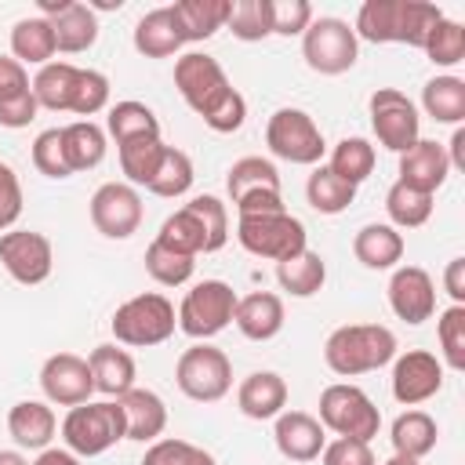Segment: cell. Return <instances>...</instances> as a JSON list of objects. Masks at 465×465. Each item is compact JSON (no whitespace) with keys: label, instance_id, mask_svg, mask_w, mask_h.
I'll return each instance as SVG.
<instances>
[{"label":"cell","instance_id":"6da1fadb","mask_svg":"<svg viewBox=\"0 0 465 465\" xmlns=\"http://www.w3.org/2000/svg\"><path fill=\"white\" fill-rule=\"evenodd\" d=\"M174 87L185 98V105L218 134L240 131L247 120V102L243 94L229 84L225 69L218 65V58L189 51L174 62Z\"/></svg>","mask_w":465,"mask_h":465},{"label":"cell","instance_id":"7a4b0ae2","mask_svg":"<svg viewBox=\"0 0 465 465\" xmlns=\"http://www.w3.org/2000/svg\"><path fill=\"white\" fill-rule=\"evenodd\" d=\"M443 18V11L429 0H367L356 15V40L371 44H407L421 47L425 33Z\"/></svg>","mask_w":465,"mask_h":465},{"label":"cell","instance_id":"3957f363","mask_svg":"<svg viewBox=\"0 0 465 465\" xmlns=\"http://www.w3.org/2000/svg\"><path fill=\"white\" fill-rule=\"evenodd\" d=\"M160 243L182 251V254H211L218 247H225L229 240V214H225V203L218 196H193L185 207H178L174 214L163 218L160 232H156Z\"/></svg>","mask_w":465,"mask_h":465},{"label":"cell","instance_id":"277c9868","mask_svg":"<svg viewBox=\"0 0 465 465\" xmlns=\"http://www.w3.org/2000/svg\"><path fill=\"white\" fill-rule=\"evenodd\" d=\"M396 356V334L381 323H345L323 341V360L334 374L356 378L385 367Z\"/></svg>","mask_w":465,"mask_h":465},{"label":"cell","instance_id":"5b68a950","mask_svg":"<svg viewBox=\"0 0 465 465\" xmlns=\"http://www.w3.org/2000/svg\"><path fill=\"white\" fill-rule=\"evenodd\" d=\"M109 327H113V338H116L120 345L149 349V345H160V341H167V338L174 334L178 312H174V305L167 302V294L145 291V294L127 298V302L113 312Z\"/></svg>","mask_w":465,"mask_h":465},{"label":"cell","instance_id":"8992f818","mask_svg":"<svg viewBox=\"0 0 465 465\" xmlns=\"http://www.w3.org/2000/svg\"><path fill=\"white\" fill-rule=\"evenodd\" d=\"M62 440H65V450H73L76 458L105 454L109 447L127 440V425H124L120 403L116 400H102V403L87 400L80 407H69V414L62 421Z\"/></svg>","mask_w":465,"mask_h":465},{"label":"cell","instance_id":"52a82bcc","mask_svg":"<svg viewBox=\"0 0 465 465\" xmlns=\"http://www.w3.org/2000/svg\"><path fill=\"white\" fill-rule=\"evenodd\" d=\"M320 425L331 429L334 436H349V440H363L371 443L381 429V414L374 407V400L349 381H334L320 392Z\"/></svg>","mask_w":465,"mask_h":465},{"label":"cell","instance_id":"ba28073f","mask_svg":"<svg viewBox=\"0 0 465 465\" xmlns=\"http://www.w3.org/2000/svg\"><path fill=\"white\" fill-rule=\"evenodd\" d=\"M356 54H360V40L352 25L341 18H331V15L312 18L309 29L302 33V58L320 76L349 73L356 65Z\"/></svg>","mask_w":465,"mask_h":465},{"label":"cell","instance_id":"9c48e42d","mask_svg":"<svg viewBox=\"0 0 465 465\" xmlns=\"http://www.w3.org/2000/svg\"><path fill=\"white\" fill-rule=\"evenodd\" d=\"M265 145L272 156H280L287 163H302V167L320 163L327 153V142H323V131L316 127V120L305 109H291V105H283L269 116Z\"/></svg>","mask_w":465,"mask_h":465},{"label":"cell","instance_id":"30bf717a","mask_svg":"<svg viewBox=\"0 0 465 465\" xmlns=\"http://www.w3.org/2000/svg\"><path fill=\"white\" fill-rule=\"evenodd\" d=\"M236 240L247 254L254 258H269V262H283L298 251H305V225L287 214V211H272V214H243L236 222Z\"/></svg>","mask_w":465,"mask_h":465},{"label":"cell","instance_id":"8fae6325","mask_svg":"<svg viewBox=\"0 0 465 465\" xmlns=\"http://www.w3.org/2000/svg\"><path fill=\"white\" fill-rule=\"evenodd\" d=\"M232 312H236V291L225 280H200L185 291L178 305V327L189 338L207 341L232 323Z\"/></svg>","mask_w":465,"mask_h":465},{"label":"cell","instance_id":"7c38bea8","mask_svg":"<svg viewBox=\"0 0 465 465\" xmlns=\"http://www.w3.org/2000/svg\"><path fill=\"white\" fill-rule=\"evenodd\" d=\"M174 381L189 400L214 403L232 389V363H229V356L222 349H214L207 341H196L178 356Z\"/></svg>","mask_w":465,"mask_h":465},{"label":"cell","instance_id":"4fadbf2b","mask_svg":"<svg viewBox=\"0 0 465 465\" xmlns=\"http://www.w3.org/2000/svg\"><path fill=\"white\" fill-rule=\"evenodd\" d=\"M371 127L374 138L389 149V153H407L418 138H421V116L414 109V102L396 91V87H378L371 94Z\"/></svg>","mask_w":465,"mask_h":465},{"label":"cell","instance_id":"5bb4252c","mask_svg":"<svg viewBox=\"0 0 465 465\" xmlns=\"http://www.w3.org/2000/svg\"><path fill=\"white\" fill-rule=\"evenodd\" d=\"M0 265L7 269L11 280H18L25 287L44 283L51 276V265H54L51 240L44 232H33V229H7L0 236Z\"/></svg>","mask_w":465,"mask_h":465},{"label":"cell","instance_id":"9a60e30c","mask_svg":"<svg viewBox=\"0 0 465 465\" xmlns=\"http://www.w3.org/2000/svg\"><path fill=\"white\" fill-rule=\"evenodd\" d=\"M91 222L109 240H127L142 225V196L127 182H105L91 196Z\"/></svg>","mask_w":465,"mask_h":465},{"label":"cell","instance_id":"2e32d148","mask_svg":"<svg viewBox=\"0 0 465 465\" xmlns=\"http://www.w3.org/2000/svg\"><path fill=\"white\" fill-rule=\"evenodd\" d=\"M40 389L58 407H80L94 392V378L84 356L76 352H54L40 367Z\"/></svg>","mask_w":465,"mask_h":465},{"label":"cell","instance_id":"e0dca14e","mask_svg":"<svg viewBox=\"0 0 465 465\" xmlns=\"http://www.w3.org/2000/svg\"><path fill=\"white\" fill-rule=\"evenodd\" d=\"M443 389V363L425 349H407L392 363V396L403 407H418Z\"/></svg>","mask_w":465,"mask_h":465},{"label":"cell","instance_id":"ac0fdd59","mask_svg":"<svg viewBox=\"0 0 465 465\" xmlns=\"http://www.w3.org/2000/svg\"><path fill=\"white\" fill-rule=\"evenodd\" d=\"M40 11L51 22L54 47L62 54H80V51L94 47L98 18H94L91 4H80V0H40Z\"/></svg>","mask_w":465,"mask_h":465},{"label":"cell","instance_id":"d6986e66","mask_svg":"<svg viewBox=\"0 0 465 465\" xmlns=\"http://www.w3.org/2000/svg\"><path fill=\"white\" fill-rule=\"evenodd\" d=\"M389 309L403 323H425L436 312V283L421 265H400L389 280Z\"/></svg>","mask_w":465,"mask_h":465},{"label":"cell","instance_id":"ffe728a7","mask_svg":"<svg viewBox=\"0 0 465 465\" xmlns=\"http://www.w3.org/2000/svg\"><path fill=\"white\" fill-rule=\"evenodd\" d=\"M272 440H276V450L287 458V461H316L323 443H327V429L320 425V418L305 414V411H280L276 414V429H272Z\"/></svg>","mask_w":465,"mask_h":465},{"label":"cell","instance_id":"44dd1931","mask_svg":"<svg viewBox=\"0 0 465 465\" xmlns=\"http://www.w3.org/2000/svg\"><path fill=\"white\" fill-rule=\"evenodd\" d=\"M450 174V160H447V145L432 142V138H418L407 153H400V178L403 185L418 189V193H436Z\"/></svg>","mask_w":465,"mask_h":465},{"label":"cell","instance_id":"7402d4cb","mask_svg":"<svg viewBox=\"0 0 465 465\" xmlns=\"http://www.w3.org/2000/svg\"><path fill=\"white\" fill-rule=\"evenodd\" d=\"M232 323L240 327L243 338L251 341H269L283 331V302L272 291H251L243 298H236V312Z\"/></svg>","mask_w":465,"mask_h":465},{"label":"cell","instance_id":"603a6c76","mask_svg":"<svg viewBox=\"0 0 465 465\" xmlns=\"http://www.w3.org/2000/svg\"><path fill=\"white\" fill-rule=\"evenodd\" d=\"M120 411H124V425H127V440H138V443H153L160 440V432L167 429V407L163 400L153 392V389H127L120 400Z\"/></svg>","mask_w":465,"mask_h":465},{"label":"cell","instance_id":"cb8c5ba5","mask_svg":"<svg viewBox=\"0 0 465 465\" xmlns=\"http://www.w3.org/2000/svg\"><path fill=\"white\" fill-rule=\"evenodd\" d=\"M229 7H232V0H178V4H171V18H174L182 44H196V40H207L218 29H225Z\"/></svg>","mask_w":465,"mask_h":465},{"label":"cell","instance_id":"d4e9b609","mask_svg":"<svg viewBox=\"0 0 465 465\" xmlns=\"http://www.w3.org/2000/svg\"><path fill=\"white\" fill-rule=\"evenodd\" d=\"M54 429H58V418L44 400H18L7 411V432L18 447L47 450V443L54 440Z\"/></svg>","mask_w":465,"mask_h":465},{"label":"cell","instance_id":"484cf974","mask_svg":"<svg viewBox=\"0 0 465 465\" xmlns=\"http://www.w3.org/2000/svg\"><path fill=\"white\" fill-rule=\"evenodd\" d=\"M236 403L247 418L254 421H265V418H276L283 407H287V381L276 374V371H254L240 381L236 389Z\"/></svg>","mask_w":465,"mask_h":465},{"label":"cell","instance_id":"4316f807","mask_svg":"<svg viewBox=\"0 0 465 465\" xmlns=\"http://www.w3.org/2000/svg\"><path fill=\"white\" fill-rule=\"evenodd\" d=\"M87 367H91V378H94V392H105V396H124L127 389H134V360L127 349H116V345H94L91 356H87Z\"/></svg>","mask_w":465,"mask_h":465},{"label":"cell","instance_id":"83f0119b","mask_svg":"<svg viewBox=\"0 0 465 465\" xmlns=\"http://www.w3.org/2000/svg\"><path fill=\"white\" fill-rule=\"evenodd\" d=\"M352 254L367 269H392L403 258V236L389 222H371L352 236Z\"/></svg>","mask_w":465,"mask_h":465},{"label":"cell","instance_id":"f1b7e54d","mask_svg":"<svg viewBox=\"0 0 465 465\" xmlns=\"http://www.w3.org/2000/svg\"><path fill=\"white\" fill-rule=\"evenodd\" d=\"M392 454H403V458H414L421 461L425 454L436 450V440H440V429H436V418L425 414V411H403L396 421H392Z\"/></svg>","mask_w":465,"mask_h":465},{"label":"cell","instance_id":"f546056e","mask_svg":"<svg viewBox=\"0 0 465 465\" xmlns=\"http://www.w3.org/2000/svg\"><path fill=\"white\" fill-rule=\"evenodd\" d=\"M76 76H80V65H73V62H47V65H40V73L33 76L29 91H33V98H36L40 109L69 113L73 91H76Z\"/></svg>","mask_w":465,"mask_h":465},{"label":"cell","instance_id":"4dcf8cb0","mask_svg":"<svg viewBox=\"0 0 465 465\" xmlns=\"http://www.w3.org/2000/svg\"><path fill=\"white\" fill-rule=\"evenodd\" d=\"M54 33H51V22L44 15H33V18H18L15 29H11V58L15 62H29V65H47L54 58Z\"/></svg>","mask_w":465,"mask_h":465},{"label":"cell","instance_id":"1f68e13d","mask_svg":"<svg viewBox=\"0 0 465 465\" xmlns=\"http://www.w3.org/2000/svg\"><path fill=\"white\" fill-rule=\"evenodd\" d=\"M62 145H65V160L69 171H91L105 160V131L94 120H73L62 127Z\"/></svg>","mask_w":465,"mask_h":465},{"label":"cell","instance_id":"d6a6232c","mask_svg":"<svg viewBox=\"0 0 465 465\" xmlns=\"http://www.w3.org/2000/svg\"><path fill=\"white\" fill-rule=\"evenodd\" d=\"M327 280V265L316 251H298L283 262H276V283L294 298H312Z\"/></svg>","mask_w":465,"mask_h":465},{"label":"cell","instance_id":"836d02e7","mask_svg":"<svg viewBox=\"0 0 465 465\" xmlns=\"http://www.w3.org/2000/svg\"><path fill=\"white\" fill-rule=\"evenodd\" d=\"M134 47L145 58H171V54H178L182 36L174 29L171 7H156V11H149V15L138 18V25H134Z\"/></svg>","mask_w":465,"mask_h":465},{"label":"cell","instance_id":"e575fe53","mask_svg":"<svg viewBox=\"0 0 465 465\" xmlns=\"http://www.w3.org/2000/svg\"><path fill=\"white\" fill-rule=\"evenodd\" d=\"M116 153H120V171L127 174V185H145L149 189V182H153L167 145H163L160 134H142V138L120 142Z\"/></svg>","mask_w":465,"mask_h":465},{"label":"cell","instance_id":"d590c367","mask_svg":"<svg viewBox=\"0 0 465 465\" xmlns=\"http://www.w3.org/2000/svg\"><path fill=\"white\" fill-rule=\"evenodd\" d=\"M225 189H229L232 203H240L243 196H254V193H280V171L265 156H243L229 167Z\"/></svg>","mask_w":465,"mask_h":465},{"label":"cell","instance_id":"8d00e7d4","mask_svg":"<svg viewBox=\"0 0 465 465\" xmlns=\"http://www.w3.org/2000/svg\"><path fill=\"white\" fill-rule=\"evenodd\" d=\"M421 105L436 124H461L465 120V80L432 76L421 87Z\"/></svg>","mask_w":465,"mask_h":465},{"label":"cell","instance_id":"74e56055","mask_svg":"<svg viewBox=\"0 0 465 465\" xmlns=\"http://www.w3.org/2000/svg\"><path fill=\"white\" fill-rule=\"evenodd\" d=\"M305 200H309V207L320 211V214H341V211L356 200V185L341 182L331 167L320 163V167L309 174V182H305Z\"/></svg>","mask_w":465,"mask_h":465},{"label":"cell","instance_id":"f35d334b","mask_svg":"<svg viewBox=\"0 0 465 465\" xmlns=\"http://www.w3.org/2000/svg\"><path fill=\"white\" fill-rule=\"evenodd\" d=\"M225 29L243 44H258L272 36V0H236L229 7Z\"/></svg>","mask_w":465,"mask_h":465},{"label":"cell","instance_id":"ab89813d","mask_svg":"<svg viewBox=\"0 0 465 465\" xmlns=\"http://www.w3.org/2000/svg\"><path fill=\"white\" fill-rule=\"evenodd\" d=\"M385 211L392 218V229H418L432 214V196L418 193V189H411L403 182H392L389 193H385Z\"/></svg>","mask_w":465,"mask_h":465},{"label":"cell","instance_id":"60d3db41","mask_svg":"<svg viewBox=\"0 0 465 465\" xmlns=\"http://www.w3.org/2000/svg\"><path fill=\"white\" fill-rule=\"evenodd\" d=\"M193 269H196V258L193 254H182V251H174V247H167L160 240H153L145 247V272L160 287H182V283H189Z\"/></svg>","mask_w":465,"mask_h":465},{"label":"cell","instance_id":"b9f144b4","mask_svg":"<svg viewBox=\"0 0 465 465\" xmlns=\"http://www.w3.org/2000/svg\"><path fill=\"white\" fill-rule=\"evenodd\" d=\"M341 182L349 185H360L371 178L374 171V145L367 138H341L334 149H331V163H327Z\"/></svg>","mask_w":465,"mask_h":465},{"label":"cell","instance_id":"7bdbcfd3","mask_svg":"<svg viewBox=\"0 0 465 465\" xmlns=\"http://www.w3.org/2000/svg\"><path fill=\"white\" fill-rule=\"evenodd\" d=\"M105 127H109V134L116 138V145H120V142H127V138L160 134V120H156V113H153L145 102H134V98L116 102V105L109 109Z\"/></svg>","mask_w":465,"mask_h":465},{"label":"cell","instance_id":"ee69618b","mask_svg":"<svg viewBox=\"0 0 465 465\" xmlns=\"http://www.w3.org/2000/svg\"><path fill=\"white\" fill-rule=\"evenodd\" d=\"M421 51L429 54L432 65H458V62L465 58V29H461V22H454V18L443 15V18L425 33Z\"/></svg>","mask_w":465,"mask_h":465},{"label":"cell","instance_id":"f6af8a7d","mask_svg":"<svg viewBox=\"0 0 465 465\" xmlns=\"http://www.w3.org/2000/svg\"><path fill=\"white\" fill-rule=\"evenodd\" d=\"M193 178H196V174H193V160H189L182 149L167 145V153H163V160H160V167H156V174H153V182H149V193L174 200V196L189 193Z\"/></svg>","mask_w":465,"mask_h":465},{"label":"cell","instance_id":"bcb514c9","mask_svg":"<svg viewBox=\"0 0 465 465\" xmlns=\"http://www.w3.org/2000/svg\"><path fill=\"white\" fill-rule=\"evenodd\" d=\"M436 338L443 363L454 371H465V305H450L436 320Z\"/></svg>","mask_w":465,"mask_h":465},{"label":"cell","instance_id":"7dc6e473","mask_svg":"<svg viewBox=\"0 0 465 465\" xmlns=\"http://www.w3.org/2000/svg\"><path fill=\"white\" fill-rule=\"evenodd\" d=\"M142 465H214V458L189 440H153Z\"/></svg>","mask_w":465,"mask_h":465},{"label":"cell","instance_id":"c3c4849f","mask_svg":"<svg viewBox=\"0 0 465 465\" xmlns=\"http://www.w3.org/2000/svg\"><path fill=\"white\" fill-rule=\"evenodd\" d=\"M105 105H109V80H105V73H98V69H80L69 113H76V116H87V120H91V116H94V113H102Z\"/></svg>","mask_w":465,"mask_h":465},{"label":"cell","instance_id":"681fc988","mask_svg":"<svg viewBox=\"0 0 465 465\" xmlns=\"http://www.w3.org/2000/svg\"><path fill=\"white\" fill-rule=\"evenodd\" d=\"M33 167L47 178H69V160H65V145H62V127H47L36 134L33 142Z\"/></svg>","mask_w":465,"mask_h":465},{"label":"cell","instance_id":"f907efd6","mask_svg":"<svg viewBox=\"0 0 465 465\" xmlns=\"http://www.w3.org/2000/svg\"><path fill=\"white\" fill-rule=\"evenodd\" d=\"M312 22L309 0H272V33L280 36H298Z\"/></svg>","mask_w":465,"mask_h":465},{"label":"cell","instance_id":"816d5d0a","mask_svg":"<svg viewBox=\"0 0 465 465\" xmlns=\"http://www.w3.org/2000/svg\"><path fill=\"white\" fill-rule=\"evenodd\" d=\"M320 458H323V465H378L374 454H371V443L349 440V436H338V440L323 443Z\"/></svg>","mask_w":465,"mask_h":465},{"label":"cell","instance_id":"f5cc1de1","mask_svg":"<svg viewBox=\"0 0 465 465\" xmlns=\"http://www.w3.org/2000/svg\"><path fill=\"white\" fill-rule=\"evenodd\" d=\"M22 214V182L11 163H0V232H7Z\"/></svg>","mask_w":465,"mask_h":465},{"label":"cell","instance_id":"db71d44e","mask_svg":"<svg viewBox=\"0 0 465 465\" xmlns=\"http://www.w3.org/2000/svg\"><path fill=\"white\" fill-rule=\"evenodd\" d=\"M36 113H40V105H36L33 91H25V94H18V98L0 102V127H11V131L29 127V124L36 120Z\"/></svg>","mask_w":465,"mask_h":465},{"label":"cell","instance_id":"11a10c76","mask_svg":"<svg viewBox=\"0 0 465 465\" xmlns=\"http://www.w3.org/2000/svg\"><path fill=\"white\" fill-rule=\"evenodd\" d=\"M25 91H29V73H25V65L15 62V58H7V54H0V102L18 98V94H25Z\"/></svg>","mask_w":465,"mask_h":465},{"label":"cell","instance_id":"9f6ffc18","mask_svg":"<svg viewBox=\"0 0 465 465\" xmlns=\"http://www.w3.org/2000/svg\"><path fill=\"white\" fill-rule=\"evenodd\" d=\"M443 287L454 298V305H465V258H450L443 269Z\"/></svg>","mask_w":465,"mask_h":465},{"label":"cell","instance_id":"6f0895ef","mask_svg":"<svg viewBox=\"0 0 465 465\" xmlns=\"http://www.w3.org/2000/svg\"><path fill=\"white\" fill-rule=\"evenodd\" d=\"M33 465H80V458H76L73 450H62V447H47V450H40V458H36Z\"/></svg>","mask_w":465,"mask_h":465},{"label":"cell","instance_id":"680465c9","mask_svg":"<svg viewBox=\"0 0 465 465\" xmlns=\"http://www.w3.org/2000/svg\"><path fill=\"white\" fill-rule=\"evenodd\" d=\"M450 167H465V127H454L450 134V149H447Z\"/></svg>","mask_w":465,"mask_h":465},{"label":"cell","instance_id":"91938a15","mask_svg":"<svg viewBox=\"0 0 465 465\" xmlns=\"http://www.w3.org/2000/svg\"><path fill=\"white\" fill-rule=\"evenodd\" d=\"M0 465H33V461L18 450H0Z\"/></svg>","mask_w":465,"mask_h":465},{"label":"cell","instance_id":"94428289","mask_svg":"<svg viewBox=\"0 0 465 465\" xmlns=\"http://www.w3.org/2000/svg\"><path fill=\"white\" fill-rule=\"evenodd\" d=\"M381 465H421V461H414V458H403V454H392L389 461H381Z\"/></svg>","mask_w":465,"mask_h":465}]
</instances>
